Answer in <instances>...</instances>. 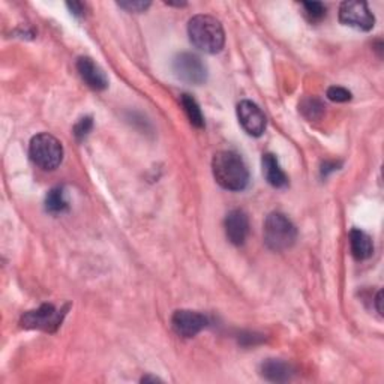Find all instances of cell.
I'll list each match as a JSON object with an SVG mask.
<instances>
[{
  "label": "cell",
  "mask_w": 384,
  "mask_h": 384,
  "mask_svg": "<svg viewBox=\"0 0 384 384\" xmlns=\"http://www.w3.org/2000/svg\"><path fill=\"white\" fill-rule=\"evenodd\" d=\"M213 178L228 191H242L249 182V171L242 157L232 150L218 152L212 161Z\"/></svg>",
  "instance_id": "obj_1"
},
{
  "label": "cell",
  "mask_w": 384,
  "mask_h": 384,
  "mask_svg": "<svg viewBox=\"0 0 384 384\" xmlns=\"http://www.w3.org/2000/svg\"><path fill=\"white\" fill-rule=\"evenodd\" d=\"M188 35L194 47L209 54L221 51L225 42L221 23L211 15H195L191 18L188 25Z\"/></svg>",
  "instance_id": "obj_2"
},
{
  "label": "cell",
  "mask_w": 384,
  "mask_h": 384,
  "mask_svg": "<svg viewBox=\"0 0 384 384\" xmlns=\"http://www.w3.org/2000/svg\"><path fill=\"white\" fill-rule=\"evenodd\" d=\"M298 230L284 213L273 212L265 221V242L269 249L282 252L294 245Z\"/></svg>",
  "instance_id": "obj_3"
},
{
  "label": "cell",
  "mask_w": 384,
  "mask_h": 384,
  "mask_svg": "<svg viewBox=\"0 0 384 384\" xmlns=\"http://www.w3.org/2000/svg\"><path fill=\"white\" fill-rule=\"evenodd\" d=\"M30 159L44 170H56L63 159L62 143L50 134H38L30 141Z\"/></svg>",
  "instance_id": "obj_4"
},
{
  "label": "cell",
  "mask_w": 384,
  "mask_h": 384,
  "mask_svg": "<svg viewBox=\"0 0 384 384\" xmlns=\"http://www.w3.org/2000/svg\"><path fill=\"white\" fill-rule=\"evenodd\" d=\"M173 72L179 80L200 86L207 80V68L204 62L192 53H180L173 59Z\"/></svg>",
  "instance_id": "obj_5"
},
{
  "label": "cell",
  "mask_w": 384,
  "mask_h": 384,
  "mask_svg": "<svg viewBox=\"0 0 384 384\" xmlns=\"http://www.w3.org/2000/svg\"><path fill=\"white\" fill-rule=\"evenodd\" d=\"M67 308L58 310L53 305H42L35 311H29L21 318V324L27 329H38L44 332H56L58 327L62 324L63 317L67 315Z\"/></svg>",
  "instance_id": "obj_6"
},
{
  "label": "cell",
  "mask_w": 384,
  "mask_h": 384,
  "mask_svg": "<svg viewBox=\"0 0 384 384\" xmlns=\"http://www.w3.org/2000/svg\"><path fill=\"white\" fill-rule=\"evenodd\" d=\"M339 21L348 27L368 32L376 25V17L371 13L368 5L359 0H350L341 4L339 8Z\"/></svg>",
  "instance_id": "obj_7"
},
{
  "label": "cell",
  "mask_w": 384,
  "mask_h": 384,
  "mask_svg": "<svg viewBox=\"0 0 384 384\" xmlns=\"http://www.w3.org/2000/svg\"><path fill=\"white\" fill-rule=\"evenodd\" d=\"M207 324H209V322H207V317H204L200 312L190 311V310L176 311L171 317L173 331L182 338L197 336Z\"/></svg>",
  "instance_id": "obj_8"
},
{
  "label": "cell",
  "mask_w": 384,
  "mask_h": 384,
  "mask_svg": "<svg viewBox=\"0 0 384 384\" xmlns=\"http://www.w3.org/2000/svg\"><path fill=\"white\" fill-rule=\"evenodd\" d=\"M237 117L239 122L246 133L252 137L263 135L266 129V116L261 112V108L251 102V101H242L237 105Z\"/></svg>",
  "instance_id": "obj_9"
},
{
  "label": "cell",
  "mask_w": 384,
  "mask_h": 384,
  "mask_svg": "<svg viewBox=\"0 0 384 384\" xmlns=\"http://www.w3.org/2000/svg\"><path fill=\"white\" fill-rule=\"evenodd\" d=\"M225 233L230 242L236 246L245 244L249 233V221L244 211L234 209L225 218Z\"/></svg>",
  "instance_id": "obj_10"
},
{
  "label": "cell",
  "mask_w": 384,
  "mask_h": 384,
  "mask_svg": "<svg viewBox=\"0 0 384 384\" xmlns=\"http://www.w3.org/2000/svg\"><path fill=\"white\" fill-rule=\"evenodd\" d=\"M77 71H79L81 80L93 91H104L108 86L105 72L98 67L91 58H80L77 60Z\"/></svg>",
  "instance_id": "obj_11"
},
{
  "label": "cell",
  "mask_w": 384,
  "mask_h": 384,
  "mask_svg": "<svg viewBox=\"0 0 384 384\" xmlns=\"http://www.w3.org/2000/svg\"><path fill=\"white\" fill-rule=\"evenodd\" d=\"M261 164H263V174H265L267 183L272 185L273 188L281 190L289 185L287 174H285L284 170L281 168L275 155H272V153H266V155L263 157Z\"/></svg>",
  "instance_id": "obj_12"
},
{
  "label": "cell",
  "mask_w": 384,
  "mask_h": 384,
  "mask_svg": "<svg viewBox=\"0 0 384 384\" xmlns=\"http://www.w3.org/2000/svg\"><path fill=\"white\" fill-rule=\"evenodd\" d=\"M294 374V369L290 364L279 359H267L261 365V376L273 383L289 381Z\"/></svg>",
  "instance_id": "obj_13"
},
{
  "label": "cell",
  "mask_w": 384,
  "mask_h": 384,
  "mask_svg": "<svg viewBox=\"0 0 384 384\" xmlns=\"http://www.w3.org/2000/svg\"><path fill=\"white\" fill-rule=\"evenodd\" d=\"M350 248H351V254L359 261L366 260L372 256L374 252V244H372L371 237L362 232V230H351L350 233Z\"/></svg>",
  "instance_id": "obj_14"
},
{
  "label": "cell",
  "mask_w": 384,
  "mask_h": 384,
  "mask_svg": "<svg viewBox=\"0 0 384 384\" xmlns=\"http://www.w3.org/2000/svg\"><path fill=\"white\" fill-rule=\"evenodd\" d=\"M180 104L183 107L185 114L188 116L191 125L195 128H203L204 126V116L201 113L200 105L197 104L194 98L188 93H185L180 96Z\"/></svg>",
  "instance_id": "obj_15"
},
{
  "label": "cell",
  "mask_w": 384,
  "mask_h": 384,
  "mask_svg": "<svg viewBox=\"0 0 384 384\" xmlns=\"http://www.w3.org/2000/svg\"><path fill=\"white\" fill-rule=\"evenodd\" d=\"M46 207L51 213H62L68 209V203L65 200V194L62 188H54L47 194Z\"/></svg>",
  "instance_id": "obj_16"
},
{
  "label": "cell",
  "mask_w": 384,
  "mask_h": 384,
  "mask_svg": "<svg viewBox=\"0 0 384 384\" xmlns=\"http://www.w3.org/2000/svg\"><path fill=\"white\" fill-rule=\"evenodd\" d=\"M302 114L310 120H318L324 114V104L318 98H306L300 104Z\"/></svg>",
  "instance_id": "obj_17"
},
{
  "label": "cell",
  "mask_w": 384,
  "mask_h": 384,
  "mask_svg": "<svg viewBox=\"0 0 384 384\" xmlns=\"http://www.w3.org/2000/svg\"><path fill=\"white\" fill-rule=\"evenodd\" d=\"M305 9V15L311 23H318L326 17V6L322 2H305L302 4Z\"/></svg>",
  "instance_id": "obj_18"
},
{
  "label": "cell",
  "mask_w": 384,
  "mask_h": 384,
  "mask_svg": "<svg viewBox=\"0 0 384 384\" xmlns=\"http://www.w3.org/2000/svg\"><path fill=\"white\" fill-rule=\"evenodd\" d=\"M327 98L333 102H347L351 100V93L344 87L332 86L327 89Z\"/></svg>",
  "instance_id": "obj_19"
},
{
  "label": "cell",
  "mask_w": 384,
  "mask_h": 384,
  "mask_svg": "<svg viewBox=\"0 0 384 384\" xmlns=\"http://www.w3.org/2000/svg\"><path fill=\"white\" fill-rule=\"evenodd\" d=\"M92 128H93L92 117H83L79 120V124L74 126V135L77 137V140H83L84 137H87V134L91 133Z\"/></svg>",
  "instance_id": "obj_20"
},
{
  "label": "cell",
  "mask_w": 384,
  "mask_h": 384,
  "mask_svg": "<svg viewBox=\"0 0 384 384\" xmlns=\"http://www.w3.org/2000/svg\"><path fill=\"white\" fill-rule=\"evenodd\" d=\"M119 6L126 9L128 13L138 14V13H145V11L150 6V4L149 2H131L129 0V2H119Z\"/></svg>",
  "instance_id": "obj_21"
},
{
  "label": "cell",
  "mask_w": 384,
  "mask_h": 384,
  "mask_svg": "<svg viewBox=\"0 0 384 384\" xmlns=\"http://www.w3.org/2000/svg\"><path fill=\"white\" fill-rule=\"evenodd\" d=\"M67 6L71 9V13H72L74 15H83V13H84V6H83V4L72 2V4H68Z\"/></svg>",
  "instance_id": "obj_22"
},
{
  "label": "cell",
  "mask_w": 384,
  "mask_h": 384,
  "mask_svg": "<svg viewBox=\"0 0 384 384\" xmlns=\"http://www.w3.org/2000/svg\"><path fill=\"white\" fill-rule=\"evenodd\" d=\"M381 302H383V293L378 291L377 296H376V306H377V311L380 314H383V308H381Z\"/></svg>",
  "instance_id": "obj_23"
}]
</instances>
